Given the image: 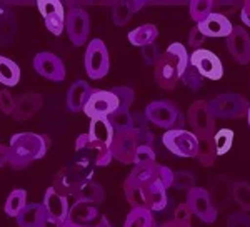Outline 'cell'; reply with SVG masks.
<instances>
[{
    "instance_id": "obj_13",
    "label": "cell",
    "mask_w": 250,
    "mask_h": 227,
    "mask_svg": "<svg viewBox=\"0 0 250 227\" xmlns=\"http://www.w3.org/2000/svg\"><path fill=\"white\" fill-rule=\"evenodd\" d=\"M190 64L204 79L220 80L222 75H224V66H222L220 59L207 48L193 50L190 55Z\"/></svg>"
},
{
    "instance_id": "obj_19",
    "label": "cell",
    "mask_w": 250,
    "mask_h": 227,
    "mask_svg": "<svg viewBox=\"0 0 250 227\" xmlns=\"http://www.w3.org/2000/svg\"><path fill=\"white\" fill-rule=\"evenodd\" d=\"M43 107V95L35 94V92H27V94H20L15 97V107L14 112L10 114L14 120H27L37 114Z\"/></svg>"
},
{
    "instance_id": "obj_50",
    "label": "cell",
    "mask_w": 250,
    "mask_h": 227,
    "mask_svg": "<svg viewBox=\"0 0 250 227\" xmlns=\"http://www.w3.org/2000/svg\"><path fill=\"white\" fill-rule=\"evenodd\" d=\"M10 159V151H9V145L5 144H0V169L5 167L9 164Z\"/></svg>"
},
{
    "instance_id": "obj_37",
    "label": "cell",
    "mask_w": 250,
    "mask_h": 227,
    "mask_svg": "<svg viewBox=\"0 0 250 227\" xmlns=\"http://www.w3.org/2000/svg\"><path fill=\"white\" fill-rule=\"evenodd\" d=\"M112 92L115 94L117 100H119V109L122 111H128L130 105L134 104L135 100V92L132 87H127V85H119V87L110 89Z\"/></svg>"
},
{
    "instance_id": "obj_18",
    "label": "cell",
    "mask_w": 250,
    "mask_h": 227,
    "mask_svg": "<svg viewBox=\"0 0 250 227\" xmlns=\"http://www.w3.org/2000/svg\"><path fill=\"white\" fill-rule=\"evenodd\" d=\"M227 48L230 55L242 66L250 62V35L244 27L233 25L230 35L227 37Z\"/></svg>"
},
{
    "instance_id": "obj_8",
    "label": "cell",
    "mask_w": 250,
    "mask_h": 227,
    "mask_svg": "<svg viewBox=\"0 0 250 227\" xmlns=\"http://www.w3.org/2000/svg\"><path fill=\"white\" fill-rule=\"evenodd\" d=\"M85 72L90 79H104L110 70V55L104 40L94 39L88 42L85 50Z\"/></svg>"
},
{
    "instance_id": "obj_27",
    "label": "cell",
    "mask_w": 250,
    "mask_h": 227,
    "mask_svg": "<svg viewBox=\"0 0 250 227\" xmlns=\"http://www.w3.org/2000/svg\"><path fill=\"white\" fill-rule=\"evenodd\" d=\"M20 80V68L9 57L0 55V84L5 87H14Z\"/></svg>"
},
{
    "instance_id": "obj_35",
    "label": "cell",
    "mask_w": 250,
    "mask_h": 227,
    "mask_svg": "<svg viewBox=\"0 0 250 227\" xmlns=\"http://www.w3.org/2000/svg\"><path fill=\"white\" fill-rule=\"evenodd\" d=\"M180 80L184 82L185 87H188L193 92L200 91L204 85V77L197 72V68L193 67L192 64H188V66L185 67V70L182 72V75H180Z\"/></svg>"
},
{
    "instance_id": "obj_42",
    "label": "cell",
    "mask_w": 250,
    "mask_h": 227,
    "mask_svg": "<svg viewBox=\"0 0 250 227\" xmlns=\"http://www.w3.org/2000/svg\"><path fill=\"white\" fill-rule=\"evenodd\" d=\"M14 107H15V97L10 94V91L3 89L0 91V111L7 115H10L14 112Z\"/></svg>"
},
{
    "instance_id": "obj_5",
    "label": "cell",
    "mask_w": 250,
    "mask_h": 227,
    "mask_svg": "<svg viewBox=\"0 0 250 227\" xmlns=\"http://www.w3.org/2000/svg\"><path fill=\"white\" fill-rule=\"evenodd\" d=\"M145 119L157 127L164 129H182L184 117L179 107L170 100H154L145 107L144 111Z\"/></svg>"
},
{
    "instance_id": "obj_6",
    "label": "cell",
    "mask_w": 250,
    "mask_h": 227,
    "mask_svg": "<svg viewBox=\"0 0 250 227\" xmlns=\"http://www.w3.org/2000/svg\"><path fill=\"white\" fill-rule=\"evenodd\" d=\"M208 109H210L212 115L219 117V119H242L247 115L249 100L240 94L225 92V94H219L215 99L208 100Z\"/></svg>"
},
{
    "instance_id": "obj_51",
    "label": "cell",
    "mask_w": 250,
    "mask_h": 227,
    "mask_svg": "<svg viewBox=\"0 0 250 227\" xmlns=\"http://www.w3.org/2000/svg\"><path fill=\"white\" fill-rule=\"evenodd\" d=\"M159 227H192V222H179V221H168L160 224Z\"/></svg>"
},
{
    "instance_id": "obj_14",
    "label": "cell",
    "mask_w": 250,
    "mask_h": 227,
    "mask_svg": "<svg viewBox=\"0 0 250 227\" xmlns=\"http://www.w3.org/2000/svg\"><path fill=\"white\" fill-rule=\"evenodd\" d=\"M139 147V136L134 131L115 132L114 140L110 145L112 159L122 162V164H134V156Z\"/></svg>"
},
{
    "instance_id": "obj_53",
    "label": "cell",
    "mask_w": 250,
    "mask_h": 227,
    "mask_svg": "<svg viewBox=\"0 0 250 227\" xmlns=\"http://www.w3.org/2000/svg\"><path fill=\"white\" fill-rule=\"evenodd\" d=\"M94 227H112V224L108 222V219L107 217H100V221L97 222V224Z\"/></svg>"
},
{
    "instance_id": "obj_52",
    "label": "cell",
    "mask_w": 250,
    "mask_h": 227,
    "mask_svg": "<svg viewBox=\"0 0 250 227\" xmlns=\"http://www.w3.org/2000/svg\"><path fill=\"white\" fill-rule=\"evenodd\" d=\"M10 15H14L10 9H7V7H0V23L5 22V20L9 19Z\"/></svg>"
},
{
    "instance_id": "obj_1",
    "label": "cell",
    "mask_w": 250,
    "mask_h": 227,
    "mask_svg": "<svg viewBox=\"0 0 250 227\" xmlns=\"http://www.w3.org/2000/svg\"><path fill=\"white\" fill-rule=\"evenodd\" d=\"M172 174L170 169L159 162L135 165L124 182L125 199L132 209L145 207L154 212L167 207V189L172 187Z\"/></svg>"
},
{
    "instance_id": "obj_2",
    "label": "cell",
    "mask_w": 250,
    "mask_h": 227,
    "mask_svg": "<svg viewBox=\"0 0 250 227\" xmlns=\"http://www.w3.org/2000/svg\"><path fill=\"white\" fill-rule=\"evenodd\" d=\"M50 149V139L43 134L35 132H19L10 137L9 165L12 169L20 170L29 167L35 160L42 159Z\"/></svg>"
},
{
    "instance_id": "obj_25",
    "label": "cell",
    "mask_w": 250,
    "mask_h": 227,
    "mask_svg": "<svg viewBox=\"0 0 250 227\" xmlns=\"http://www.w3.org/2000/svg\"><path fill=\"white\" fill-rule=\"evenodd\" d=\"M75 199V202H87V204H100L105 199V192H104V187L100 184H97L94 181H87L83 182L79 187L77 192L72 196Z\"/></svg>"
},
{
    "instance_id": "obj_45",
    "label": "cell",
    "mask_w": 250,
    "mask_h": 227,
    "mask_svg": "<svg viewBox=\"0 0 250 227\" xmlns=\"http://www.w3.org/2000/svg\"><path fill=\"white\" fill-rule=\"evenodd\" d=\"M159 55H160V52L155 44L142 47V57H144L145 66H155V62L159 60Z\"/></svg>"
},
{
    "instance_id": "obj_39",
    "label": "cell",
    "mask_w": 250,
    "mask_h": 227,
    "mask_svg": "<svg viewBox=\"0 0 250 227\" xmlns=\"http://www.w3.org/2000/svg\"><path fill=\"white\" fill-rule=\"evenodd\" d=\"M150 162H157L154 147L152 145H139L134 156V164L140 165V164H150Z\"/></svg>"
},
{
    "instance_id": "obj_38",
    "label": "cell",
    "mask_w": 250,
    "mask_h": 227,
    "mask_svg": "<svg viewBox=\"0 0 250 227\" xmlns=\"http://www.w3.org/2000/svg\"><path fill=\"white\" fill-rule=\"evenodd\" d=\"M172 187L175 189H187L190 190L195 187V177L190 172H173L172 174Z\"/></svg>"
},
{
    "instance_id": "obj_47",
    "label": "cell",
    "mask_w": 250,
    "mask_h": 227,
    "mask_svg": "<svg viewBox=\"0 0 250 227\" xmlns=\"http://www.w3.org/2000/svg\"><path fill=\"white\" fill-rule=\"evenodd\" d=\"M205 39H207V37H205V35L195 25L190 30V34H188V45H190L193 50H199V48H202Z\"/></svg>"
},
{
    "instance_id": "obj_20",
    "label": "cell",
    "mask_w": 250,
    "mask_h": 227,
    "mask_svg": "<svg viewBox=\"0 0 250 227\" xmlns=\"http://www.w3.org/2000/svg\"><path fill=\"white\" fill-rule=\"evenodd\" d=\"M197 28L205 35V37H225L227 39L230 35L233 25L230 23L229 17H224L220 14L212 12L207 19L197 23Z\"/></svg>"
},
{
    "instance_id": "obj_23",
    "label": "cell",
    "mask_w": 250,
    "mask_h": 227,
    "mask_svg": "<svg viewBox=\"0 0 250 227\" xmlns=\"http://www.w3.org/2000/svg\"><path fill=\"white\" fill-rule=\"evenodd\" d=\"M232 181L229 179L227 176H217L215 181L212 184V190L210 194V199H212V204L213 207L219 210H225L229 207L232 201Z\"/></svg>"
},
{
    "instance_id": "obj_11",
    "label": "cell",
    "mask_w": 250,
    "mask_h": 227,
    "mask_svg": "<svg viewBox=\"0 0 250 227\" xmlns=\"http://www.w3.org/2000/svg\"><path fill=\"white\" fill-rule=\"evenodd\" d=\"M187 205L193 216H197L205 224H213L217 221V209L213 207L210 194L204 187H193L187 194Z\"/></svg>"
},
{
    "instance_id": "obj_12",
    "label": "cell",
    "mask_w": 250,
    "mask_h": 227,
    "mask_svg": "<svg viewBox=\"0 0 250 227\" xmlns=\"http://www.w3.org/2000/svg\"><path fill=\"white\" fill-rule=\"evenodd\" d=\"M37 9L40 15L43 17L45 27L50 34H54L55 37L63 34L65 30V9L63 3L59 0H39Z\"/></svg>"
},
{
    "instance_id": "obj_31",
    "label": "cell",
    "mask_w": 250,
    "mask_h": 227,
    "mask_svg": "<svg viewBox=\"0 0 250 227\" xmlns=\"http://www.w3.org/2000/svg\"><path fill=\"white\" fill-rule=\"evenodd\" d=\"M232 199L237 202V205L244 210L250 212V184L245 181H239L232 185Z\"/></svg>"
},
{
    "instance_id": "obj_21",
    "label": "cell",
    "mask_w": 250,
    "mask_h": 227,
    "mask_svg": "<svg viewBox=\"0 0 250 227\" xmlns=\"http://www.w3.org/2000/svg\"><path fill=\"white\" fill-rule=\"evenodd\" d=\"M94 91L95 89L90 87L85 80H75L67 92V100H65L67 109L75 114L83 112V109H85V105L88 102V99H90V95L94 94Z\"/></svg>"
},
{
    "instance_id": "obj_54",
    "label": "cell",
    "mask_w": 250,
    "mask_h": 227,
    "mask_svg": "<svg viewBox=\"0 0 250 227\" xmlns=\"http://www.w3.org/2000/svg\"><path fill=\"white\" fill-rule=\"evenodd\" d=\"M247 119H249V125H250V104H249V109H247Z\"/></svg>"
},
{
    "instance_id": "obj_32",
    "label": "cell",
    "mask_w": 250,
    "mask_h": 227,
    "mask_svg": "<svg viewBox=\"0 0 250 227\" xmlns=\"http://www.w3.org/2000/svg\"><path fill=\"white\" fill-rule=\"evenodd\" d=\"M188 12H190L192 20L199 23L213 12V2L212 0H192L188 3Z\"/></svg>"
},
{
    "instance_id": "obj_28",
    "label": "cell",
    "mask_w": 250,
    "mask_h": 227,
    "mask_svg": "<svg viewBox=\"0 0 250 227\" xmlns=\"http://www.w3.org/2000/svg\"><path fill=\"white\" fill-rule=\"evenodd\" d=\"M199 140V152H197L195 159L204 165V167H210L213 162L217 160L215 152V142H213V136L208 137H197Z\"/></svg>"
},
{
    "instance_id": "obj_49",
    "label": "cell",
    "mask_w": 250,
    "mask_h": 227,
    "mask_svg": "<svg viewBox=\"0 0 250 227\" xmlns=\"http://www.w3.org/2000/svg\"><path fill=\"white\" fill-rule=\"evenodd\" d=\"M240 17H242V22H244L247 27H250V0H247V2L242 3Z\"/></svg>"
},
{
    "instance_id": "obj_30",
    "label": "cell",
    "mask_w": 250,
    "mask_h": 227,
    "mask_svg": "<svg viewBox=\"0 0 250 227\" xmlns=\"http://www.w3.org/2000/svg\"><path fill=\"white\" fill-rule=\"evenodd\" d=\"M27 205V192L23 189H15L9 194L5 201V214L10 217H15L23 210Z\"/></svg>"
},
{
    "instance_id": "obj_48",
    "label": "cell",
    "mask_w": 250,
    "mask_h": 227,
    "mask_svg": "<svg viewBox=\"0 0 250 227\" xmlns=\"http://www.w3.org/2000/svg\"><path fill=\"white\" fill-rule=\"evenodd\" d=\"M192 210L190 207L187 205V202H184V204H179L175 209V212H173V221H179V222H190L192 221Z\"/></svg>"
},
{
    "instance_id": "obj_44",
    "label": "cell",
    "mask_w": 250,
    "mask_h": 227,
    "mask_svg": "<svg viewBox=\"0 0 250 227\" xmlns=\"http://www.w3.org/2000/svg\"><path fill=\"white\" fill-rule=\"evenodd\" d=\"M239 9H240V3L237 2H213V12L224 15V17L233 14V12H237Z\"/></svg>"
},
{
    "instance_id": "obj_46",
    "label": "cell",
    "mask_w": 250,
    "mask_h": 227,
    "mask_svg": "<svg viewBox=\"0 0 250 227\" xmlns=\"http://www.w3.org/2000/svg\"><path fill=\"white\" fill-rule=\"evenodd\" d=\"M130 131H134V132H144V131H148V120L145 119V115H144L142 112H134V114H132Z\"/></svg>"
},
{
    "instance_id": "obj_29",
    "label": "cell",
    "mask_w": 250,
    "mask_h": 227,
    "mask_svg": "<svg viewBox=\"0 0 250 227\" xmlns=\"http://www.w3.org/2000/svg\"><path fill=\"white\" fill-rule=\"evenodd\" d=\"M124 227H155L154 214L145 207H137L128 212Z\"/></svg>"
},
{
    "instance_id": "obj_15",
    "label": "cell",
    "mask_w": 250,
    "mask_h": 227,
    "mask_svg": "<svg viewBox=\"0 0 250 227\" xmlns=\"http://www.w3.org/2000/svg\"><path fill=\"white\" fill-rule=\"evenodd\" d=\"M119 109V100L112 91H99L95 89L94 94L90 95L88 102L83 109L88 119H95V117H108Z\"/></svg>"
},
{
    "instance_id": "obj_16",
    "label": "cell",
    "mask_w": 250,
    "mask_h": 227,
    "mask_svg": "<svg viewBox=\"0 0 250 227\" xmlns=\"http://www.w3.org/2000/svg\"><path fill=\"white\" fill-rule=\"evenodd\" d=\"M34 68L39 75L43 79L54 80V82H62L65 79V66L59 55L52 52H40L34 57Z\"/></svg>"
},
{
    "instance_id": "obj_22",
    "label": "cell",
    "mask_w": 250,
    "mask_h": 227,
    "mask_svg": "<svg viewBox=\"0 0 250 227\" xmlns=\"http://www.w3.org/2000/svg\"><path fill=\"white\" fill-rule=\"evenodd\" d=\"M42 205L50 216H54L55 219H59V221H62V222L67 219L68 209H70L68 199L65 196H62V194H59L52 185L45 190V194H43Z\"/></svg>"
},
{
    "instance_id": "obj_24",
    "label": "cell",
    "mask_w": 250,
    "mask_h": 227,
    "mask_svg": "<svg viewBox=\"0 0 250 227\" xmlns=\"http://www.w3.org/2000/svg\"><path fill=\"white\" fill-rule=\"evenodd\" d=\"M145 5L144 0H122V2H115L112 7V20L115 25L124 27L130 22L132 15L139 12Z\"/></svg>"
},
{
    "instance_id": "obj_41",
    "label": "cell",
    "mask_w": 250,
    "mask_h": 227,
    "mask_svg": "<svg viewBox=\"0 0 250 227\" xmlns=\"http://www.w3.org/2000/svg\"><path fill=\"white\" fill-rule=\"evenodd\" d=\"M37 227H63V222L55 219L54 216H50L42 205V209H40V212H39V217H37Z\"/></svg>"
},
{
    "instance_id": "obj_40",
    "label": "cell",
    "mask_w": 250,
    "mask_h": 227,
    "mask_svg": "<svg viewBox=\"0 0 250 227\" xmlns=\"http://www.w3.org/2000/svg\"><path fill=\"white\" fill-rule=\"evenodd\" d=\"M15 35V17L10 15L3 23H0V44H9Z\"/></svg>"
},
{
    "instance_id": "obj_7",
    "label": "cell",
    "mask_w": 250,
    "mask_h": 227,
    "mask_svg": "<svg viewBox=\"0 0 250 227\" xmlns=\"http://www.w3.org/2000/svg\"><path fill=\"white\" fill-rule=\"evenodd\" d=\"M162 142L168 152H172L177 157H185V159H192L197 157L199 152V140H197L195 134L185 129H170L164 134Z\"/></svg>"
},
{
    "instance_id": "obj_10",
    "label": "cell",
    "mask_w": 250,
    "mask_h": 227,
    "mask_svg": "<svg viewBox=\"0 0 250 227\" xmlns=\"http://www.w3.org/2000/svg\"><path fill=\"white\" fill-rule=\"evenodd\" d=\"M65 28L68 39L75 47L85 45L90 34V17L87 10L80 7H70L65 14Z\"/></svg>"
},
{
    "instance_id": "obj_9",
    "label": "cell",
    "mask_w": 250,
    "mask_h": 227,
    "mask_svg": "<svg viewBox=\"0 0 250 227\" xmlns=\"http://www.w3.org/2000/svg\"><path fill=\"white\" fill-rule=\"evenodd\" d=\"M187 122L195 137H208L215 134V117L212 115L207 100H195L188 107Z\"/></svg>"
},
{
    "instance_id": "obj_3",
    "label": "cell",
    "mask_w": 250,
    "mask_h": 227,
    "mask_svg": "<svg viewBox=\"0 0 250 227\" xmlns=\"http://www.w3.org/2000/svg\"><path fill=\"white\" fill-rule=\"evenodd\" d=\"M190 64V55L187 54L180 42H173L167 47L164 54L159 55V60L155 62V82L164 91H173L180 80V75L185 70V67Z\"/></svg>"
},
{
    "instance_id": "obj_36",
    "label": "cell",
    "mask_w": 250,
    "mask_h": 227,
    "mask_svg": "<svg viewBox=\"0 0 250 227\" xmlns=\"http://www.w3.org/2000/svg\"><path fill=\"white\" fill-rule=\"evenodd\" d=\"M112 127L115 132H124V131H130V124H132V114L128 111H122V109H117L114 114L108 115Z\"/></svg>"
},
{
    "instance_id": "obj_4",
    "label": "cell",
    "mask_w": 250,
    "mask_h": 227,
    "mask_svg": "<svg viewBox=\"0 0 250 227\" xmlns=\"http://www.w3.org/2000/svg\"><path fill=\"white\" fill-rule=\"evenodd\" d=\"M92 174H94L92 162L85 156L77 154V159L72 162V164L57 170V174L54 176V185L52 187L65 197L74 196L83 182L90 181Z\"/></svg>"
},
{
    "instance_id": "obj_34",
    "label": "cell",
    "mask_w": 250,
    "mask_h": 227,
    "mask_svg": "<svg viewBox=\"0 0 250 227\" xmlns=\"http://www.w3.org/2000/svg\"><path fill=\"white\" fill-rule=\"evenodd\" d=\"M42 209V204H27L22 212L17 216V224L20 227H37V217Z\"/></svg>"
},
{
    "instance_id": "obj_43",
    "label": "cell",
    "mask_w": 250,
    "mask_h": 227,
    "mask_svg": "<svg viewBox=\"0 0 250 227\" xmlns=\"http://www.w3.org/2000/svg\"><path fill=\"white\" fill-rule=\"evenodd\" d=\"M227 227H250V216L245 212H232L227 217Z\"/></svg>"
},
{
    "instance_id": "obj_33",
    "label": "cell",
    "mask_w": 250,
    "mask_h": 227,
    "mask_svg": "<svg viewBox=\"0 0 250 227\" xmlns=\"http://www.w3.org/2000/svg\"><path fill=\"white\" fill-rule=\"evenodd\" d=\"M213 142H215V152L217 157L219 156H225L232 147L233 142V131L230 129H220L213 134Z\"/></svg>"
},
{
    "instance_id": "obj_17",
    "label": "cell",
    "mask_w": 250,
    "mask_h": 227,
    "mask_svg": "<svg viewBox=\"0 0 250 227\" xmlns=\"http://www.w3.org/2000/svg\"><path fill=\"white\" fill-rule=\"evenodd\" d=\"M100 221V212L94 204L75 202L70 205L63 227H94Z\"/></svg>"
},
{
    "instance_id": "obj_26",
    "label": "cell",
    "mask_w": 250,
    "mask_h": 227,
    "mask_svg": "<svg viewBox=\"0 0 250 227\" xmlns=\"http://www.w3.org/2000/svg\"><path fill=\"white\" fill-rule=\"evenodd\" d=\"M157 37H159V28L154 23H144V25L128 32V42L140 48L145 45H150V44H155Z\"/></svg>"
}]
</instances>
